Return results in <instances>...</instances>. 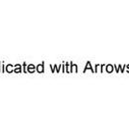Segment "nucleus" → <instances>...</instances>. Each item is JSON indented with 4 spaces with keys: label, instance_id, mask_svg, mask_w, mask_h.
Instances as JSON below:
<instances>
[{
    "label": "nucleus",
    "instance_id": "obj_1",
    "mask_svg": "<svg viewBox=\"0 0 129 116\" xmlns=\"http://www.w3.org/2000/svg\"><path fill=\"white\" fill-rule=\"evenodd\" d=\"M29 71H34V70H33V67H32V65H31V67H29Z\"/></svg>",
    "mask_w": 129,
    "mask_h": 116
},
{
    "label": "nucleus",
    "instance_id": "obj_2",
    "mask_svg": "<svg viewBox=\"0 0 129 116\" xmlns=\"http://www.w3.org/2000/svg\"><path fill=\"white\" fill-rule=\"evenodd\" d=\"M38 70H40V71L41 72V71H42V67H40V68H38Z\"/></svg>",
    "mask_w": 129,
    "mask_h": 116
}]
</instances>
